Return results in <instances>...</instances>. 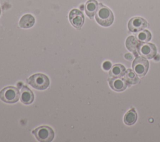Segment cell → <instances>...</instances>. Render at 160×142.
Segmentation results:
<instances>
[{
  "label": "cell",
  "instance_id": "cell-2",
  "mask_svg": "<svg viewBox=\"0 0 160 142\" xmlns=\"http://www.w3.org/2000/svg\"><path fill=\"white\" fill-rule=\"evenodd\" d=\"M27 83L32 88L39 89H46L49 85V79L47 76L42 73H36L27 79Z\"/></svg>",
  "mask_w": 160,
  "mask_h": 142
},
{
  "label": "cell",
  "instance_id": "cell-16",
  "mask_svg": "<svg viewBox=\"0 0 160 142\" xmlns=\"http://www.w3.org/2000/svg\"><path fill=\"white\" fill-rule=\"evenodd\" d=\"M139 44L137 39L133 36H129L126 41V46L127 49L131 52L136 51Z\"/></svg>",
  "mask_w": 160,
  "mask_h": 142
},
{
  "label": "cell",
  "instance_id": "cell-6",
  "mask_svg": "<svg viewBox=\"0 0 160 142\" xmlns=\"http://www.w3.org/2000/svg\"><path fill=\"white\" fill-rule=\"evenodd\" d=\"M138 49L140 55L146 59L153 58L157 53L155 45L152 43H141L139 44Z\"/></svg>",
  "mask_w": 160,
  "mask_h": 142
},
{
  "label": "cell",
  "instance_id": "cell-15",
  "mask_svg": "<svg viewBox=\"0 0 160 142\" xmlns=\"http://www.w3.org/2000/svg\"><path fill=\"white\" fill-rule=\"evenodd\" d=\"M124 77L127 83L135 84L139 82V79L137 76V74L135 73V72L130 69H128L126 70V71H125Z\"/></svg>",
  "mask_w": 160,
  "mask_h": 142
},
{
  "label": "cell",
  "instance_id": "cell-10",
  "mask_svg": "<svg viewBox=\"0 0 160 142\" xmlns=\"http://www.w3.org/2000/svg\"><path fill=\"white\" fill-rule=\"evenodd\" d=\"M21 101L25 104H29L34 101V94L32 91L26 86H22L21 89Z\"/></svg>",
  "mask_w": 160,
  "mask_h": 142
},
{
  "label": "cell",
  "instance_id": "cell-4",
  "mask_svg": "<svg viewBox=\"0 0 160 142\" xmlns=\"http://www.w3.org/2000/svg\"><path fill=\"white\" fill-rule=\"evenodd\" d=\"M20 93L15 87L8 86L0 91V99L7 103H15L19 99Z\"/></svg>",
  "mask_w": 160,
  "mask_h": 142
},
{
  "label": "cell",
  "instance_id": "cell-9",
  "mask_svg": "<svg viewBox=\"0 0 160 142\" xmlns=\"http://www.w3.org/2000/svg\"><path fill=\"white\" fill-rule=\"evenodd\" d=\"M110 87L116 91H122L127 88L128 83L125 79L120 78H114L109 79Z\"/></svg>",
  "mask_w": 160,
  "mask_h": 142
},
{
  "label": "cell",
  "instance_id": "cell-7",
  "mask_svg": "<svg viewBox=\"0 0 160 142\" xmlns=\"http://www.w3.org/2000/svg\"><path fill=\"white\" fill-rule=\"evenodd\" d=\"M148 26L147 21L140 17L131 18L128 22V28L131 32L136 33L141 31Z\"/></svg>",
  "mask_w": 160,
  "mask_h": 142
},
{
  "label": "cell",
  "instance_id": "cell-8",
  "mask_svg": "<svg viewBox=\"0 0 160 142\" xmlns=\"http://www.w3.org/2000/svg\"><path fill=\"white\" fill-rule=\"evenodd\" d=\"M69 19L71 24L76 28L82 27L84 22V16L82 13L77 9H73L70 11Z\"/></svg>",
  "mask_w": 160,
  "mask_h": 142
},
{
  "label": "cell",
  "instance_id": "cell-18",
  "mask_svg": "<svg viewBox=\"0 0 160 142\" xmlns=\"http://www.w3.org/2000/svg\"><path fill=\"white\" fill-rule=\"evenodd\" d=\"M102 67H103V68H104V69L108 70V69H109L111 68V63L110 62H109V61H106V62H104V63H103Z\"/></svg>",
  "mask_w": 160,
  "mask_h": 142
},
{
  "label": "cell",
  "instance_id": "cell-3",
  "mask_svg": "<svg viewBox=\"0 0 160 142\" xmlns=\"http://www.w3.org/2000/svg\"><path fill=\"white\" fill-rule=\"evenodd\" d=\"M32 133L41 142H50L53 139L54 136L52 129L47 126H39L34 129L32 131Z\"/></svg>",
  "mask_w": 160,
  "mask_h": 142
},
{
  "label": "cell",
  "instance_id": "cell-12",
  "mask_svg": "<svg viewBox=\"0 0 160 142\" xmlns=\"http://www.w3.org/2000/svg\"><path fill=\"white\" fill-rule=\"evenodd\" d=\"M34 18L31 14H26L21 17L19 24L22 28H29L34 24Z\"/></svg>",
  "mask_w": 160,
  "mask_h": 142
},
{
  "label": "cell",
  "instance_id": "cell-5",
  "mask_svg": "<svg viewBox=\"0 0 160 142\" xmlns=\"http://www.w3.org/2000/svg\"><path fill=\"white\" fill-rule=\"evenodd\" d=\"M132 68L138 76H144L149 69V62L144 57H137L132 63Z\"/></svg>",
  "mask_w": 160,
  "mask_h": 142
},
{
  "label": "cell",
  "instance_id": "cell-13",
  "mask_svg": "<svg viewBox=\"0 0 160 142\" xmlns=\"http://www.w3.org/2000/svg\"><path fill=\"white\" fill-rule=\"evenodd\" d=\"M126 71V68L124 66L120 64L114 65L109 71V76L113 78H119L122 76Z\"/></svg>",
  "mask_w": 160,
  "mask_h": 142
},
{
  "label": "cell",
  "instance_id": "cell-11",
  "mask_svg": "<svg viewBox=\"0 0 160 142\" xmlns=\"http://www.w3.org/2000/svg\"><path fill=\"white\" fill-rule=\"evenodd\" d=\"M98 8V4L96 0H89L85 5V11L87 16L92 19L96 14Z\"/></svg>",
  "mask_w": 160,
  "mask_h": 142
},
{
  "label": "cell",
  "instance_id": "cell-17",
  "mask_svg": "<svg viewBox=\"0 0 160 142\" xmlns=\"http://www.w3.org/2000/svg\"><path fill=\"white\" fill-rule=\"evenodd\" d=\"M138 40L141 43H146L151 40V34L148 30H142L136 34Z\"/></svg>",
  "mask_w": 160,
  "mask_h": 142
},
{
  "label": "cell",
  "instance_id": "cell-14",
  "mask_svg": "<svg viewBox=\"0 0 160 142\" xmlns=\"http://www.w3.org/2000/svg\"><path fill=\"white\" fill-rule=\"evenodd\" d=\"M137 118H138L137 113L135 109L132 108L126 113L124 117V122L127 125H129V126L132 125L136 123L137 120Z\"/></svg>",
  "mask_w": 160,
  "mask_h": 142
},
{
  "label": "cell",
  "instance_id": "cell-1",
  "mask_svg": "<svg viewBox=\"0 0 160 142\" xmlns=\"http://www.w3.org/2000/svg\"><path fill=\"white\" fill-rule=\"evenodd\" d=\"M95 18L96 21L101 26L107 27L112 24L114 15L110 9L101 3L98 5Z\"/></svg>",
  "mask_w": 160,
  "mask_h": 142
},
{
  "label": "cell",
  "instance_id": "cell-19",
  "mask_svg": "<svg viewBox=\"0 0 160 142\" xmlns=\"http://www.w3.org/2000/svg\"><path fill=\"white\" fill-rule=\"evenodd\" d=\"M0 14H1V8H0Z\"/></svg>",
  "mask_w": 160,
  "mask_h": 142
}]
</instances>
